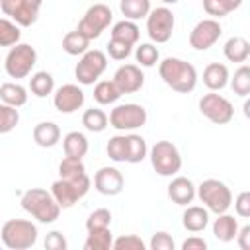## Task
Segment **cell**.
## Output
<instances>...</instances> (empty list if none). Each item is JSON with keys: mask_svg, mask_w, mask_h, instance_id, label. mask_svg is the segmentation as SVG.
<instances>
[{"mask_svg": "<svg viewBox=\"0 0 250 250\" xmlns=\"http://www.w3.org/2000/svg\"><path fill=\"white\" fill-rule=\"evenodd\" d=\"M158 74L164 80L166 86L180 94H188L197 84V70L191 62L178 59V57H166L158 62Z\"/></svg>", "mask_w": 250, "mask_h": 250, "instance_id": "1", "label": "cell"}, {"mask_svg": "<svg viewBox=\"0 0 250 250\" xmlns=\"http://www.w3.org/2000/svg\"><path fill=\"white\" fill-rule=\"evenodd\" d=\"M21 207L39 223H55L61 215V207L51 195V191L41 189V188H31L21 193Z\"/></svg>", "mask_w": 250, "mask_h": 250, "instance_id": "2", "label": "cell"}, {"mask_svg": "<svg viewBox=\"0 0 250 250\" xmlns=\"http://www.w3.org/2000/svg\"><path fill=\"white\" fill-rule=\"evenodd\" d=\"M195 195L205 205V209L215 213V215L229 211V207L232 205V191H230V188L225 182L215 180V178L203 180L195 188Z\"/></svg>", "mask_w": 250, "mask_h": 250, "instance_id": "3", "label": "cell"}, {"mask_svg": "<svg viewBox=\"0 0 250 250\" xmlns=\"http://www.w3.org/2000/svg\"><path fill=\"white\" fill-rule=\"evenodd\" d=\"M0 238L10 250H27L37 242V227L27 219H10L2 225Z\"/></svg>", "mask_w": 250, "mask_h": 250, "instance_id": "4", "label": "cell"}, {"mask_svg": "<svg viewBox=\"0 0 250 250\" xmlns=\"http://www.w3.org/2000/svg\"><path fill=\"white\" fill-rule=\"evenodd\" d=\"M150 164L158 176H176L182 168V154L170 141H156L150 148Z\"/></svg>", "mask_w": 250, "mask_h": 250, "instance_id": "5", "label": "cell"}, {"mask_svg": "<svg viewBox=\"0 0 250 250\" xmlns=\"http://www.w3.org/2000/svg\"><path fill=\"white\" fill-rule=\"evenodd\" d=\"M37 62V53L27 43H16L6 55L4 68L10 78H27Z\"/></svg>", "mask_w": 250, "mask_h": 250, "instance_id": "6", "label": "cell"}, {"mask_svg": "<svg viewBox=\"0 0 250 250\" xmlns=\"http://www.w3.org/2000/svg\"><path fill=\"white\" fill-rule=\"evenodd\" d=\"M90 186H92V182H90L88 174H84V176H80L76 180L59 178L51 186V195L55 197V201L59 203L61 209H68L90 191Z\"/></svg>", "mask_w": 250, "mask_h": 250, "instance_id": "7", "label": "cell"}, {"mask_svg": "<svg viewBox=\"0 0 250 250\" xmlns=\"http://www.w3.org/2000/svg\"><path fill=\"white\" fill-rule=\"evenodd\" d=\"M107 68V57L104 51L98 49H88L84 55H80V61L76 62L74 76L82 86L94 84Z\"/></svg>", "mask_w": 250, "mask_h": 250, "instance_id": "8", "label": "cell"}, {"mask_svg": "<svg viewBox=\"0 0 250 250\" xmlns=\"http://www.w3.org/2000/svg\"><path fill=\"white\" fill-rule=\"evenodd\" d=\"M111 18H113V14H111V8L109 6H105V4H94V6H90L86 10V14L78 21V27L76 29L92 41V39L100 37L109 27Z\"/></svg>", "mask_w": 250, "mask_h": 250, "instance_id": "9", "label": "cell"}, {"mask_svg": "<svg viewBox=\"0 0 250 250\" xmlns=\"http://www.w3.org/2000/svg\"><path fill=\"white\" fill-rule=\"evenodd\" d=\"M146 109L139 104H121L115 105L109 113V125L117 131H135L146 123Z\"/></svg>", "mask_w": 250, "mask_h": 250, "instance_id": "10", "label": "cell"}, {"mask_svg": "<svg viewBox=\"0 0 250 250\" xmlns=\"http://www.w3.org/2000/svg\"><path fill=\"white\" fill-rule=\"evenodd\" d=\"M174 25H176V18H174L172 10L166 6L154 8L146 16V31L154 43L170 41V37L174 33Z\"/></svg>", "mask_w": 250, "mask_h": 250, "instance_id": "11", "label": "cell"}, {"mask_svg": "<svg viewBox=\"0 0 250 250\" xmlns=\"http://www.w3.org/2000/svg\"><path fill=\"white\" fill-rule=\"evenodd\" d=\"M199 111L203 117H207L215 125H225L234 117L232 104L217 92H209L199 100Z\"/></svg>", "mask_w": 250, "mask_h": 250, "instance_id": "12", "label": "cell"}, {"mask_svg": "<svg viewBox=\"0 0 250 250\" xmlns=\"http://www.w3.org/2000/svg\"><path fill=\"white\" fill-rule=\"evenodd\" d=\"M221 33H223V27L215 18L201 20L195 23V27L189 33V45L195 51H207L219 41Z\"/></svg>", "mask_w": 250, "mask_h": 250, "instance_id": "13", "label": "cell"}, {"mask_svg": "<svg viewBox=\"0 0 250 250\" xmlns=\"http://www.w3.org/2000/svg\"><path fill=\"white\" fill-rule=\"evenodd\" d=\"M0 8L20 27H31L39 16V6L29 0H0Z\"/></svg>", "mask_w": 250, "mask_h": 250, "instance_id": "14", "label": "cell"}, {"mask_svg": "<svg viewBox=\"0 0 250 250\" xmlns=\"http://www.w3.org/2000/svg\"><path fill=\"white\" fill-rule=\"evenodd\" d=\"M53 105L61 113H74L84 105V92L76 84H62L53 96Z\"/></svg>", "mask_w": 250, "mask_h": 250, "instance_id": "15", "label": "cell"}, {"mask_svg": "<svg viewBox=\"0 0 250 250\" xmlns=\"http://www.w3.org/2000/svg\"><path fill=\"white\" fill-rule=\"evenodd\" d=\"M111 80L115 82V86L119 88L121 94H135L143 88L145 74H143L139 64H123L115 70Z\"/></svg>", "mask_w": 250, "mask_h": 250, "instance_id": "16", "label": "cell"}, {"mask_svg": "<svg viewBox=\"0 0 250 250\" xmlns=\"http://www.w3.org/2000/svg\"><path fill=\"white\" fill-rule=\"evenodd\" d=\"M125 180L123 174L113 166H104L94 176V188L102 195H117L123 191Z\"/></svg>", "mask_w": 250, "mask_h": 250, "instance_id": "17", "label": "cell"}, {"mask_svg": "<svg viewBox=\"0 0 250 250\" xmlns=\"http://www.w3.org/2000/svg\"><path fill=\"white\" fill-rule=\"evenodd\" d=\"M168 197L176 205H188L195 197V184L186 176H176L168 184Z\"/></svg>", "mask_w": 250, "mask_h": 250, "instance_id": "18", "label": "cell"}, {"mask_svg": "<svg viewBox=\"0 0 250 250\" xmlns=\"http://www.w3.org/2000/svg\"><path fill=\"white\" fill-rule=\"evenodd\" d=\"M229 68L223 62H209L203 68V84L209 92H219L229 84Z\"/></svg>", "mask_w": 250, "mask_h": 250, "instance_id": "19", "label": "cell"}, {"mask_svg": "<svg viewBox=\"0 0 250 250\" xmlns=\"http://www.w3.org/2000/svg\"><path fill=\"white\" fill-rule=\"evenodd\" d=\"M182 225L189 232H201L209 225V211L201 205H188L182 215Z\"/></svg>", "mask_w": 250, "mask_h": 250, "instance_id": "20", "label": "cell"}, {"mask_svg": "<svg viewBox=\"0 0 250 250\" xmlns=\"http://www.w3.org/2000/svg\"><path fill=\"white\" fill-rule=\"evenodd\" d=\"M33 141L43 148H51L61 141V129L55 121H41L33 127Z\"/></svg>", "mask_w": 250, "mask_h": 250, "instance_id": "21", "label": "cell"}, {"mask_svg": "<svg viewBox=\"0 0 250 250\" xmlns=\"http://www.w3.org/2000/svg\"><path fill=\"white\" fill-rule=\"evenodd\" d=\"M236 232H238V221L232 215H229L227 211L225 213H219L217 219H215V223H213V234H215V238L221 240V242H230V240H234Z\"/></svg>", "mask_w": 250, "mask_h": 250, "instance_id": "22", "label": "cell"}, {"mask_svg": "<svg viewBox=\"0 0 250 250\" xmlns=\"http://www.w3.org/2000/svg\"><path fill=\"white\" fill-rule=\"evenodd\" d=\"M223 53H225L227 61H230V62H246L250 57V43L244 37L234 35V37L227 39Z\"/></svg>", "mask_w": 250, "mask_h": 250, "instance_id": "23", "label": "cell"}, {"mask_svg": "<svg viewBox=\"0 0 250 250\" xmlns=\"http://www.w3.org/2000/svg\"><path fill=\"white\" fill-rule=\"evenodd\" d=\"M62 146H64V154L70 156V158H84L86 152H88V139L84 133L80 131H70L64 135L62 139Z\"/></svg>", "mask_w": 250, "mask_h": 250, "instance_id": "24", "label": "cell"}, {"mask_svg": "<svg viewBox=\"0 0 250 250\" xmlns=\"http://www.w3.org/2000/svg\"><path fill=\"white\" fill-rule=\"evenodd\" d=\"M146 152H148L146 141L141 135H137V133L125 135V162H129V164L143 162Z\"/></svg>", "mask_w": 250, "mask_h": 250, "instance_id": "25", "label": "cell"}, {"mask_svg": "<svg viewBox=\"0 0 250 250\" xmlns=\"http://www.w3.org/2000/svg\"><path fill=\"white\" fill-rule=\"evenodd\" d=\"M139 37H141V29L131 20H121V21L113 23V27H111V39L123 41L127 45H133L135 47L137 41H139Z\"/></svg>", "mask_w": 250, "mask_h": 250, "instance_id": "26", "label": "cell"}, {"mask_svg": "<svg viewBox=\"0 0 250 250\" xmlns=\"http://www.w3.org/2000/svg\"><path fill=\"white\" fill-rule=\"evenodd\" d=\"M0 100L12 107H21L27 104V90L18 82H6L0 86Z\"/></svg>", "mask_w": 250, "mask_h": 250, "instance_id": "27", "label": "cell"}, {"mask_svg": "<svg viewBox=\"0 0 250 250\" xmlns=\"http://www.w3.org/2000/svg\"><path fill=\"white\" fill-rule=\"evenodd\" d=\"M29 90L37 98H47L55 90V78H53V74L47 72V70H39V72L31 74V78H29Z\"/></svg>", "mask_w": 250, "mask_h": 250, "instance_id": "28", "label": "cell"}, {"mask_svg": "<svg viewBox=\"0 0 250 250\" xmlns=\"http://www.w3.org/2000/svg\"><path fill=\"white\" fill-rule=\"evenodd\" d=\"M88 49H90V39H88L86 35H82L78 29L68 31V33L62 37V51H64L66 55L78 57V55H84Z\"/></svg>", "mask_w": 250, "mask_h": 250, "instance_id": "29", "label": "cell"}, {"mask_svg": "<svg viewBox=\"0 0 250 250\" xmlns=\"http://www.w3.org/2000/svg\"><path fill=\"white\" fill-rule=\"evenodd\" d=\"M123 94L119 92V88L115 86L113 80H100L96 86H94V100L100 104V105H109V104H115Z\"/></svg>", "mask_w": 250, "mask_h": 250, "instance_id": "30", "label": "cell"}, {"mask_svg": "<svg viewBox=\"0 0 250 250\" xmlns=\"http://www.w3.org/2000/svg\"><path fill=\"white\" fill-rule=\"evenodd\" d=\"M113 244V234L107 229H92L88 230L86 242H84V250H109Z\"/></svg>", "mask_w": 250, "mask_h": 250, "instance_id": "31", "label": "cell"}, {"mask_svg": "<svg viewBox=\"0 0 250 250\" xmlns=\"http://www.w3.org/2000/svg\"><path fill=\"white\" fill-rule=\"evenodd\" d=\"M119 10L125 16V20H141L146 18L150 12V0H121L119 2Z\"/></svg>", "mask_w": 250, "mask_h": 250, "instance_id": "32", "label": "cell"}, {"mask_svg": "<svg viewBox=\"0 0 250 250\" xmlns=\"http://www.w3.org/2000/svg\"><path fill=\"white\" fill-rule=\"evenodd\" d=\"M107 123H109V119H107L105 111H102L100 107H90L82 115V125L90 133H102V131H105Z\"/></svg>", "mask_w": 250, "mask_h": 250, "instance_id": "33", "label": "cell"}, {"mask_svg": "<svg viewBox=\"0 0 250 250\" xmlns=\"http://www.w3.org/2000/svg\"><path fill=\"white\" fill-rule=\"evenodd\" d=\"M242 0H203V10L211 18H223L229 16L230 12L238 10Z\"/></svg>", "mask_w": 250, "mask_h": 250, "instance_id": "34", "label": "cell"}, {"mask_svg": "<svg viewBox=\"0 0 250 250\" xmlns=\"http://www.w3.org/2000/svg\"><path fill=\"white\" fill-rule=\"evenodd\" d=\"M230 88L240 98H246L250 94V66L240 64L234 70V76L230 78Z\"/></svg>", "mask_w": 250, "mask_h": 250, "instance_id": "35", "label": "cell"}, {"mask_svg": "<svg viewBox=\"0 0 250 250\" xmlns=\"http://www.w3.org/2000/svg\"><path fill=\"white\" fill-rule=\"evenodd\" d=\"M20 25L8 18H0V47H14L20 41Z\"/></svg>", "mask_w": 250, "mask_h": 250, "instance_id": "36", "label": "cell"}, {"mask_svg": "<svg viewBox=\"0 0 250 250\" xmlns=\"http://www.w3.org/2000/svg\"><path fill=\"white\" fill-rule=\"evenodd\" d=\"M86 174V168L82 164L80 158H70V156H64L59 164V176L62 180H76L80 176Z\"/></svg>", "mask_w": 250, "mask_h": 250, "instance_id": "37", "label": "cell"}, {"mask_svg": "<svg viewBox=\"0 0 250 250\" xmlns=\"http://www.w3.org/2000/svg\"><path fill=\"white\" fill-rule=\"evenodd\" d=\"M18 121H20L18 107H12V105L0 102V135L12 133V131L16 129Z\"/></svg>", "mask_w": 250, "mask_h": 250, "instance_id": "38", "label": "cell"}, {"mask_svg": "<svg viewBox=\"0 0 250 250\" xmlns=\"http://www.w3.org/2000/svg\"><path fill=\"white\" fill-rule=\"evenodd\" d=\"M135 59H137V62H139L141 66L150 68V66H154V64L158 62L160 53H158V49H156L152 43H141V45L137 47V51H135Z\"/></svg>", "mask_w": 250, "mask_h": 250, "instance_id": "39", "label": "cell"}, {"mask_svg": "<svg viewBox=\"0 0 250 250\" xmlns=\"http://www.w3.org/2000/svg\"><path fill=\"white\" fill-rule=\"evenodd\" d=\"M105 152L113 162H125V135H113L107 141Z\"/></svg>", "mask_w": 250, "mask_h": 250, "instance_id": "40", "label": "cell"}, {"mask_svg": "<svg viewBox=\"0 0 250 250\" xmlns=\"http://www.w3.org/2000/svg\"><path fill=\"white\" fill-rule=\"evenodd\" d=\"M111 225V213L109 209L102 207V209H96L94 213H90V217L86 219V229L92 230V229H107Z\"/></svg>", "mask_w": 250, "mask_h": 250, "instance_id": "41", "label": "cell"}, {"mask_svg": "<svg viewBox=\"0 0 250 250\" xmlns=\"http://www.w3.org/2000/svg\"><path fill=\"white\" fill-rule=\"evenodd\" d=\"M111 248L113 250H145L146 246H145L143 238L137 234H121L119 238L113 240Z\"/></svg>", "mask_w": 250, "mask_h": 250, "instance_id": "42", "label": "cell"}, {"mask_svg": "<svg viewBox=\"0 0 250 250\" xmlns=\"http://www.w3.org/2000/svg\"><path fill=\"white\" fill-rule=\"evenodd\" d=\"M131 53H133V45H127V43L117 41V39H109V43H107V55L113 61H125Z\"/></svg>", "mask_w": 250, "mask_h": 250, "instance_id": "43", "label": "cell"}, {"mask_svg": "<svg viewBox=\"0 0 250 250\" xmlns=\"http://www.w3.org/2000/svg\"><path fill=\"white\" fill-rule=\"evenodd\" d=\"M150 248L152 250H174V238L164 230L154 232L150 238Z\"/></svg>", "mask_w": 250, "mask_h": 250, "instance_id": "44", "label": "cell"}, {"mask_svg": "<svg viewBox=\"0 0 250 250\" xmlns=\"http://www.w3.org/2000/svg\"><path fill=\"white\" fill-rule=\"evenodd\" d=\"M234 211L238 217L248 219L250 217V191H240L234 199Z\"/></svg>", "mask_w": 250, "mask_h": 250, "instance_id": "45", "label": "cell"}, {"mask_svg": "<svg viewBox=\"0 0 250 250\" xmlns=\"http://www.w3.org/2000/svg\"><path fill=\"white\" fill-rule=\"evenodd\" d=\"M45 248H47V250H66V248H68V242H66V238L62 236V232L53 230V232H49L47 238H45Z\"/></svg>", "mask_w": 250, "mask_h": 250, "instance_id": "46", "label": "cell"}, {"mask_svg": "<svg viewBox=\"0 0 250 250\" xmlns=\"http://www.w3.org/2000/svg\"><path fill=\"white\" fill-rule=\"evenodd\" d=\"M236 242L242 250H250V225H244L242 229L238 227V232H236Z\"/></svg>", "mask_w": 250, "mask_h": 250, "instance_id": "47", "label": "cell"}, {"mask_svg": "<svg viewBox=\"0 0 250 250\" xmlns=\"http://www.w3.org/2000/svg\"><path fill=\"white\" fill-rule=\"evenodd\" d=\"M207 248V242L199 236H189L182 242V250H205Z\"/></svg>", "mask_w": 250, "mask_h": 250, "instance_id": "48", "label": "cell"}, {"mask_svg": "<svg viewBox=\"0 0 250 250\" xmlns=\"http://www.w3.org/2000/svg\"><path fill=\"white\" fill-rule=\"evenodd\" d=\"M29 2L35 4V6H39V8H41V4H43V0H29Z\"/></svg>", "mask_w": 250, "mask_h": 250, "instance_id": "49", "label": "cell"}, {"mask_svg": "<svg viewBox=\"0 0 250 250\" xmlns=\"http://www.w3.org/2000/svg\"><path fill=\"white\" fill-rule=\"evenodd\" d=\"M164 4H176V2H180V0H162Z\"/></svg>", "mask_w": 250, "mask_h": 250, "instance_id": "50", "label": "cell"}]
</instances>
